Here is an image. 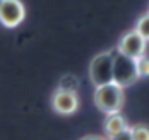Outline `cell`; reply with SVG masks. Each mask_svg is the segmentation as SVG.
Returning a JSON list of instances; mask_svg holds the SVG:
<instances>
[{"label": "cell", "instance_id": "obj_1", "mask_svg": "<svg viewBox=\"0 0 149 140\" xmlns=\"http://www.w3.org/2000/svg\"><path fill=\"white\" fill-rule=\"evenodd\" d=\"M93 102H95L97 109L102 110L105 116L118 114V112H121V109L125 105V89L114 82L98 86V88H95Z\"/></svg>", "mask_w": 149, "mask_h": 140}, {"label": "cell", "instance_id": "obj_2", "mask_svg": "<svg viewBox=\"0 0 149 140\" xmlns=\"http://www.w3.org/2000/svg\"><path fill=\"white\" fill-rule=\"evenodd\" d=\"M112 82L121 86L123 89L135 84L139 81V72H137V60L128 58L116 49L112 51Z\"/></svg>", "mask_w": 149, "mask_h": 140}, {"label": "cell", "instance_id": "obj_3", "mask_svg": "<svg viewBox=\"0 0 149 140\" xmlns=\"http://www.w3.org/2000/svg\"><path fill=\"white\" fill-rule=\"evenodd\" d=\"M112 54H114L112 51H104L91 58L88 67V76L95 88L112 82Z\"/></svg>", "mask_w": 149, "mask_h": 140}, {"label": "cell", "instance_id": "obj_4", "mask_svg": "<svg viewBox=\"0 0 149 140\" xmlns=\"http://www.w3.org/2000/svg\"><path fill=\"white\" fill-rule=\"evenodd\" d=\"M116 51L128 56V58H133V60H139L142 56H146V51H147V40H144L135 30H130L126 33L121 35V39L118 40L116 44Z\"/></svg>", "mask_w": 149, "mask_h": 140}, {"label": "cell", "instance_id": "obj_5", "mask_svg": "<svg viewBox=\"0 0 149 140\" xmlns=\"http://www.w3.org/2000/svg\"><path fill=\"white\" fill-rule=\"evenodd\" d=\"M26 18V9L21 0H4L0 4V25L6 28H18Z\"/></svg>", "mask_w": 149, "mask_h": 140}, {"label": "cell", "instance_id": "obj_6", "mask_svg": "<svg viewBox=\"0 0 149 140\" xmlns=\"http://www.w3.org/2000/svg\"><path fill=\"white\" fill-rule=\"evenodd\" d=\"M79 105H81V98L77 93H68V91H60V89H54L53 95H51V109L54 114L58 116H72L79 110Z\"/></svg>", "mask_w": 149, "mask_h": 140}, {"label": "cell", "instance_id": "obj_7", "mask_svg": "<svg viewBox=\"0 0 149 140\" xmlns=\"http://www.w3.org/2000/svg\"><path fill=\"white\" fill-rule=\"evenodd\" d=\"M130 126H128V121H126V117L121 114V112H118V114H109V116H105V119H104V133L107 135V137H112V135H116V133H119V131H125V130H128Z\"/></svg>", "mask_w": 149, "mask_h": 140}, {"label": "cell", "instance_id": "obj_8", "mask_svg": "<svg viewBox=\"0 0 149 140\" xmlns=\"http://www.w3.org/2000/svg\"><path fill=\"white\" fill-rule=\"evenodd\" d=\"M79 86H81V82H79L77 76H74V74H65V76L60 77V81H58V84H56V89H60V91H68V93H77V91H79Z\"/></svg>", "mask_w": 149, "mask_h": 140}, {"label": "cell", "instance_id": "obj_9", "mask_svg": "<svg viewBox=\"0 0 149 140\" xmlns=\"http://www.w3.org/2000/svg\"><path fill=\"white\" fill-rule=\"evenodd\" d=\"M133 30H135V32H137L144 40H147V42H149V12H147V11L137 18Z\"/></svg>", "mask_w": 149, "mask_h": 140}, {"label": "cell", "instance_id": "obj_10", "mask_svg": "<svg viewBox=\"0 0 149 140\" xmlns=\"http://www.w3.org/2000/svg\"><path fill=\"white\" fill-rule=\"evenodd\" d=\"M130 133L133 140H149V124L146 123H139L130 126Z\"/></svg>", "mask_w": 149, "mask_h": 140}, {"label": "cell", "instance_id": "obj_11", "mask_svg": "<svg viewBox=\"0 0 149 140\" xmlns=\"http://www.w3.org/2000/svg\"><path fill=\"white\" fill-rule=\"evenodd\" d=\"M137 72H139V79L149 77V56L147 54L137 60Z\"/></svg>", "mask_w": 149, "mask_h": 140}, {"label": "cell", "instance_id": "obj_12", "mask_svg": "<svg viewBox=\"0 0 149 140\" xmlns=\"http://www.w3.org/2000/svg\"><path fill=\"white\" fill-rule=\"evenodd\" d=\"M105 138L107 140H133L132 138V133H130V128L125 130V131H119V133H116L112 137H105Z\"/></svg>", "mask_w": 149, "mask_h": 140}, {"label": "cell", "instance_id": "obj_13", "mask_svg": "<svg viewBox=\"0 0 149 140\" xmlns=\"http://www.w3.org/2000/svg\"><path fill=\"white\" fill-rule=\"evenodd\" d=\"M81 140H107V138H104V137H98V135H86V137H83Z\"/></svg>", "mask_w": 149, "mask_h": 140}, {"label": "cell", "instance_id": "obj_14", "mask_svg": "<svg viewBox=\"0 0 149 140\" xmlns=\"http://www.w3.org/2000/svg\"><path fill=\"white\" fill-rule=\"evenodd\" d=\"M147 12H149V6H147Z\"/></svg>", "mask_w": 149, "mask_h": 140}, {"label": "cell", "instance_id": "obj_15", "mask_svg": "<svg viewBox=\"0 0 149 140\" xmlns=\"http://www.w3.org/2000/svg\"><path fill=\"white\" fill-rule=\"evenodd\" d=\"M2 2H4V0H0V4H2Z\"/></svg>", "mask_w": 149, "mask_h": 140}]
</instances>
